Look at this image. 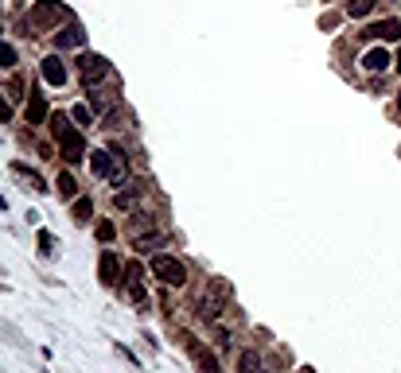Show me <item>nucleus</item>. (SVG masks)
I'll return each instance as SVG.
<instances>
[{
	"label": "nucleus",
	"mask_w": 401,
	"mask_h": 373,
	"mask_svg": "<svg viewBox=\"0 0 401 373\" xmlns=\"http://www.w3.org/2000/svg\"><path fill=\"white\" fill-rule=\"evenodd\" d=\"M62 20H71V8L62 4V0H36L32 4V12L24 20V36H39V31H51L55 24Z\"/></svg>",
	"instance_id": "1"
},
{
	"label": "nucleus",
	"mask_w": 401,
	"mask_h": 373,
	"mask_svg": "<svg viewBox=\"0 0 401 373\" xmlns=\"http://www.w3.org/2000/svg\"><path fill=\"white\" fill-rule=\"evenodd\" d=\"M90 171H94L97 179L121 187L125 175H129V164H125V156L117 152V148H97V152H90Z\"/></svg>",
	"instance_id": "2"
},
{
	"label": "nucleus",
	"mask_w": 401,
	"mask_h": 373,
	"mask_svg": "<svg viewBox=\"0 0 401 373\" xmlns=\"http://www.w3.org/2000/svg\"><path fill=\"white\" fill-rule=\"evenodd\" d=\"M66 125H71L66 113H55V117H51V129H55V136H59L62 159L78 164V159H86V140H82V133H74V129H66Z\"/></svg>",
	"instance_id": "3"
},
{
	"label": "nucleus",
	"mask_w": 401,
	"mask_h": 373,
	"mask_svg": "<svg viewBox=\"0 0 401 373\" xmlns=\"http://www.w3.org/2000/svg\"><path fill=\"white\" fill-rule=\"evenodd\" d=\"M152 276H156L160 284H168V288H183V284H187V268H183L175 257L160 253V257H152Z\"/></svg>",
	"instance_id": "4"
},
{
	"label": "nucleus",
	"mask_w": 401,
	"mask_h": 373,
	"mask_svg": "<svg viewBox=\"0 0 401 373\" xmlns=\"http://www.w3.org/2000/svg\"><path fill=\"white\" fill-rule=\"evenodd\" d=\"M78 74H82V82L94 90L101 78L113 74V66H110V59H101V55H82V59H78Z\"/></svg>",
	"instance_id": "5"
},
{
	"label": "nucleus",
	"mask_w": 401,
	"mask_h": 373,
	"mask_svg": "<svg viewBox=\"0 0 401 373\" xmlns=\"http://www.w3.org/2000/svg\"><path fill=\"white\" fill-rule=\"evenodd\" d=\"M97 276H101V284H121V261H117V253H101V261H97Z\"/></svg>",
	"instance_id": "6"
},
{
	"label": "nucleus",
	"mask_w": 401,
	"mask_h": 373,
	"mask_svg": "<svg viewBox=\"0 0 401 373\" xmlns=\"http://www.w3.org/2000/svg\"><path fill=\"white\" fill-rule=\"evenodd\" d=\"M39 74H43V82L47 86H62L66 82V66H62L59 55H47V59L39 62Z\"/></svg>",
	"instance_id": "7"
},
{
	"label": "nucleus",
	"mask_w": 401,
	"mask_h": 373,
	"mask_svg": "<svg viewBox=\"0 0 401 373\" xmlns=\"http://www.w3.org/2000/svg\"><path fill=\"white\" fill-rule=\"evenodd\" d=\"M363 36L366 39H386V43H393V39H401V24L389 16V20H382V24H370Z\"/></svg>",
	"instance_id": "8"
},
{
	"label": "nucleus",
	"mask_w": 401,
	"mask_h": 373,
	"mask_svg": "<svg viewBox=\"0 0 401 373\" xmlns=\"http://www.w3.org/2000/svg\"><path fill=\"white\" fill-rule=\"evenodd\" d=\"M27 120H32V125H43V120H47V97L39 94V86L32 90V101H27Z\"/></svg>",
	"instance_id": "9"
},
{
	"label": "nucleus",
	"mask_w": 401,
	"mask_h": 373,
	"mask_svg": "<svg viewBox=\"0 0 401 373\" xmlns=\"http://www.w3.org/2000/svg\"><path fill=\"white\" fill-rule=\"evenodd\" d=\"M191 358L199 361V370H203V373H222L219 370V358H215L207 346H199V342H191Z\"/></svg>",
	"instance_id": "10"
},
{
	"label": "nucleus",
	"mask_w": 401,
	"mask_h": 373,
	"mask_svg": "<svg viewBox=\"0 0 401 373\" xmlns=\"http://www.w3.org/2000/svg\"><path fill=\"white\" fill-rule=\"evenodd\" d=\"M389 62H393V59H389V51L386 47H370V51H366V55H363V66H366V70H386V66H389Z\"/></svg>",
	"instance_id": "11"
},
{
	"label": "nucleus",
	"mask_w": 401,
	"mask_h": 373,
	"mask_svg": "<svg viewBox=\"0 0 401 373\" xmlns=\"http://www.w3.org/2000/svg\"><path fill=\"white\" fill-rule=\"evenodd\" d=\"M55 43H59L62 51H66V47H82V43H86V31L78 24H71L66 31H59V36H55Z\"/></svg>",
	"instance_id": "12"
},
{
	"label": "nucleus",
	"mask_w": 401,
	"mask_h": 373,
	"mask_svg": "<svg viewBox=\"0 0 401 373\" xmlns=\"http://www.w3.org/2000/svg\"><path fill=\"white\" fill-rule=\"evenodd\" d=\"M12 175H16V179H24L32 191H43V179H39V171H32L27 164H12Z\"/></svg>",
	"instance_id": "13"
},
{
	"label": "nucleus",
	"mask_w": 401,
	"mask_h": 373,
	"mask_svg": "<svg viewBox=\"0 0 401 373\" xmlns=\"http://www.w3.org/2000/svg\"><path fill=\"white\" fill-rule=\"evenodd\" d=\"M238 370H242V373H261V358H257L254 350H245L242 361H238Z\"/></svg>",
	"instance_id": "14"
},
{
	"label": "nucleus",
	"mask_w": 401,
	"mask_h": 373,
	"mask_svg": "<svg viewBox=\"0 0 401 373\" xmlns=\"http://www.w3.org/2000/svg\"><path fill=\"white\" fill-rule=\"evenodd\" d=\"M90 105H94L97 113H106V117H110V113H113V101H110V97H106V94H97V90H90Z\"/></svg>",
	"instance_id": "15"
},
{
	"label": "nucleus",
	"mask_w": 401,
	"mask_h": 373,
	"mask_svg": "<svg viewBox=\"0 0 401 373\" xmlns=\"http://www.w3.org/2000/svg\"><path fill=\"white\" fill-rule=\"evenodd\" d=\"M16 66V47L12 43H0V70H12Z\"/></svg>",
	"instance_id": "16"
},
{
	"label": "nucleus",
	"mask_w": 401,
	"mask_h": 373,
	"mask_svg": "<svg viewBox=\"0 0 401 373\" xmlns=\"http://www.w3.org/2000/svg\"><path fill=\"white\" fill-rule=\"evenodd\" d=\"M90 214H94V203L90 198H78L74 203V222H90Z\"/></svg>",
	"instance_id": "17"
},
{
	"label": "nucleus",
	"mask_w": 401,
	"mask_h": 373,
	"mask_svg": "<svg viewBox=\"0 0 401 373\" xmlns=\"http://www.w3.org/2000/svg\"><path fill=\"white\" fill-rule=\"evenodd\" d=\"M370 8H374V0H351L347 4V16H366Z\"/></svg>",
	"instance_id": "18"
},
{
	"label": "nucleus",
	"mask_w": 401,
	"mask_h": 373,
	"mask_svg": "<svg viewBox=\"0 0 401 373\" xmlns=\"http://www.w3.org/2000/svg\"><path fill=\"white\" fill-rule=\"evenodd\" d=\"M59 191L66 194V198H71V194L78 191V183H74V175H71V171H62V175H59Z\"/></svg>",
	"instance_id": "19"
},
{
	"label": "nucleus",
	"mask_w": 401,
	"mask_h": 373,
	"mask_svg": "<svg viewBox=\"0 0 401 373\" xmlns=\"http://www.w3.org/2000/svg\"><path fill=\"white\" fill-rule=\"evenodd\" d=\"M39 253H43V257L55 253V237H51L47 229H39Z\"/></svg>",
	"instance_id": "20"
},
{
	"label": "nucleus",
	"mask_w": 401,
	"mask_h": 373,
	"mask_svg": "<svg viewBox=\"0 0 401 373\" xmlns=\"http://www.w3.org/2000/svg\"><path fill=\"white\" fill-rule=\"evenodd\" d=\"M8 120H12V101L0 94V125H8Z\"/></svg>",
	"instance_id": "21"
},
{
	"label": "nucleus",
	"mask_w": 401,
	"mask_h": 373,
	"mask_svg": "<svg viewBox=\"0 0 401 373\" xmlns=\"http://www.w3.org/2000/svg\"><path fill=\"white\" fill-rule=\"evenodd\" d=\"M74 120H78V125L86 129V125H90L94 117H90V109H86V105H74Z\"/></svg>",
	"instance_id": "22"
},
{
	"label": "nucleus",
	"mask_w": 401,
	"mask_h": 373,
	"mask_svg": "<svg viewBox=\"0 0 401 373\" xmlns=\"http://www.w3.org/2000/svg\"><path fill=\"white\" fill-rule=\"evenodd\" d=\"M136 203V187H133V191H121V194H117V206H121V210H125V206H133Z\"/></svg>",
	"instance_id": "23"
},
{
	"label": "nucleus",
	"mask_w": 401,
	"mask_h": 373,
	"mask_svg": "<svg viewBox=\"0 0 401 373\" xmlns=\"http://www.w3.org/2000/svg\"><path fill=\"white\" fill-rule=\"evenodd\" d=\"M97 241H113V226H110V222H101V226H97Z\"/></svg>",
	"instance_id": "24"
},
{
	"label": "nucleus",
	"mask_w": 401,
	"mask_h": 373,
	"mask_svg": "<svg viewBox=\"0 0 401 373\" xmlns=\"http://www.w3.org/2000/svg\"><path fill=\"white\" fill-rule=\"evenodd\" d=\"M398 109H401V90H398Z\"/></svg>",
	"instance_id": "25"
},
{
	"label": "nucleus",
	"mask_w": 401,
	"mask_h": 373,
	"mask_svg": "<svg viewBox=\"0 0 401 373\" xmlns=\"http://www.w3.org/2000/svg\"><path fill=\"white\" fill-rule=\"evenodd\" d=\"M398 70H401V55H398Z\"/></svg>",
	"instance_id": "26"
}]
</instances>
